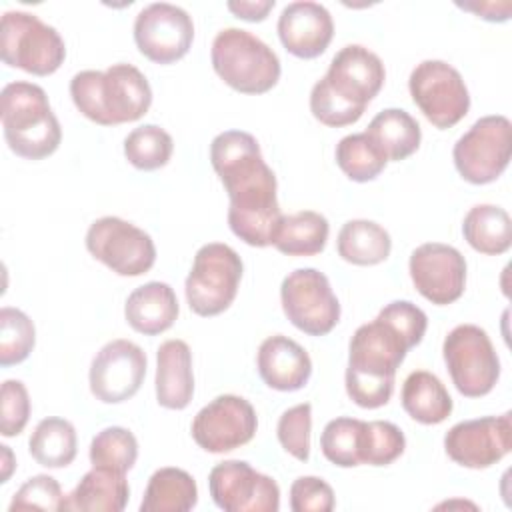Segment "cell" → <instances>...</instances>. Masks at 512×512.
Wrapping results in <instances>:
<instances>
[{"label": "cell", "mask_w": 512, "mask_h": 512, "mask_svg": "<svg viewBox=\"0 0 512 512\" xmlns=\"http://www.w3.org/2000/svg\"><path fill=\"white\" fill-rule=\"evenodd\" d=\"M326 86L346 104L366 110V104L380 92L386 70L378 54L360 44L340 48L322 76Z\"/></svg>", "instance_id": "d6986e66"}, {"label": "cell", "mask_w": 512, "mask_h": 512, "mask_svg": "<svg viewBox=\"0 0 512 512\" xmlns=\"http://www.w3.org/2000/svg\"><path fill=\"white\" fill-rule=\"evenodd\" d=\"M402 408L420 424H440L452 412V398L442 380L428 370H414L402 384Z\"/></svg>", "instance_id": "484cf974"}, {"label": "cell", "mask_w": 512, "mask_h": 512, "mask_svg": "<svg viewBox=\"0 0 512 512\" xmlns=\"http://www.w3.org/2000/svg\"><path fill=\"white\" fill-rule=\"evenodd\" d=\"M210 60L214 72L236 92L264 94L280 80L276 52L242 28H224L214 36Z\"/></svg>", "instance_id": "5b68a950"}, {"label": "cell", "mask_w": 512, "mask_h": 512, "mask_svg": "<svg viewBox=\"0 0 512 512\" xmlns=\"http://www.w3.org/2000/svg\"><path fill=\"white\" fill-rule=\"evenodd\" d=\"M0 450H2V480H0V482H8V478H10L12 470H14L16 460H14V456H12V450H10L6 444H2Z\"/></svg>", "instance_id": "f6af8a7d"}, {"label": "cell", "mask_w": 512, "mask_h": 512, "mask_svg": "<svg viewBox=\"0 0 512 512\" xmlns=\"http://www.w3.org/2000/svg\"><path fill=\"white\" fill-rule=\"evenodd\" d=\"M70 96L78 112L100 126L136 122L152 104L146 76L126 62L112 64L104 72H76L70 80Z\"/></svg>", "instance_id": "3957f363"}, {"label": "cell", "mask_w": 512, "mask_h": 512, "mask_svg": "<svg viewBox=\"0 0 512 512\" xmlns=\"http://www.w3.org/2000/svg\"><path fill=\"white\" fill-rule=\"evenodd\" d=\"M0 118L8 148L16 156L42 160L58 150L62 128L42 86L24 80L6 84L0 94Z\"/></svg>", "instance_id": "277c9868"}, {"label": "cell", "mask_w": 512, "mask_h": 512, "mask_svg": "<svg viewBox=\"0 0 512 512\" xmlns=\"http://www.w3.org/2000/svg\"><path fill=\"white\" fill-rule=\"evenodd\" d=\"M88 252L120 276L146 274L156 262V246L148 232L118 216L94 220L86 232Z\"/></svg>", "instance_id": "8fae6325"}, {"label": "cell", "mask_w": 512, "mask_h": 512, "mask_svg": "<svg viewBox=\"0 0 512 512\" xmlns=\"http://www.w3.org/2000/svg\"><path fill=\"white\" fill-rule=\"evenodd\" d=\"M464 240L480 254L498 256L512 244L510 214L494 204H476L462 222Z\"/></svg>", "instance_id": "f1b7e54d"}, {"label": "cell", "mask_w": 512, "mask_h": 512, "mask_svg": "<svg viewBox=\"0 0 512 512\" xmlns=\"http://www.w3.org/2000/svg\"><path fill=\"white\" fill-rule=\"evenodd\" d=\"M310 430L312 406L308 402L284 410L276 426L280 446L300 462H306L310 458Z\"/></svg>", "instance_id": "74e56055"}, {"label": "cell", "mask_w": 512, "mask_h": 512, "mask_svg": "<svg viewBox=\"0 0 512 512\" xmlns=\"http://www.w3.org/2000/svg\"><path fill=\"white\" fill-rule=\"evenodd\" d=\"M256 368L268 388L296 392L308 384L312 360L296 340L274 334L262 340L256 354Z\"/></svg>", "instance_id": "44dd1931"}, {"label": "cell", "mask_w": 512, "mask_h": 512, "mask_svg": "<svg viewBox=\"0 0 512 512\" xmlns=\"http://www.w3.org/2000/svg\"><path fill=\"white\" fill-rule=\"evenodd\" d=\"M404 448H406V438L396 424L386 420H372V422L362 420L360 440H358L360 464L388 466L404 454Z\"/></svg>", "instance_id": "836d02e7"}, {"label": "cell", "mask_w": 512, "mask_h": 512, "mask_svg": "<svg viewBox=\"0 0 512 512\" xmlns=\"http://www.w3.org/2000/svg\"><path fill=\"white\" fill-rule=\"evenodd\" d=\"M144 350L124 338L104 344L90 364V392L104 404H120L130 400L142 386L146 376Z\"/></svg>", "instance_id": "2e32d148"}, {"label": "cell", "mask_w": 512, "mask_h": 512, "mask_svg": "<svg viewBox=\"0 0 512 512\" xmlns=\"http://www.w3.org/2000/svg\"><path fill=\"white\" fill-rule=\"evenodd\" d=\"M408 90L414 104L436 128H452L470 110L462 74L444 60H422L410 72Z\"/></svg>", "instance_id": "30bf717a"}, {"label": "cell", "mask_w": 512, "mask_h": 512, "mask_svg": "<svg viewBox=\"0 0 512 512\" xmlns=\"http://www.w3.org/2000/svg\"><path fill=\"white\" fill-rule=\"evenodd\" d=\"M310 112L312 116L332 128H340V126H350L354 122L360 120V116L364 114L362 110L346 104L344 100H340L328 86L326 82L320 78L310 92Z\"/></svg>", "instance_id": "ab89813d"}, {"label": "cell", "mask_w": 512, "mask_h": 512, "mask_svg": "<svg viewBox=\"0 0 512 512\" xmlns=\"http://www.w3.org/2000/svg\"><path fill=\"white\" fill-rule=\"evenodd\" d=\"M274 0H230L228 10L246 22H262L274 8Z\"/></svg>", "instance_id": "7bdbcfd3"}, {"label": "cell", "mask_w": 512, "mask_h": 512, "mask_svg": "<svg viewBox=\"0 0 512 512\" xmlns=\"http://www.w3.org/2000/svg\"><path fill=\"white\" fill-rule=\"evenodd\" d=\"M208 488L224 512H278L280 488L274 478L244 460H224L210 470Z\"/></svg>", "instance_id": "5bb4252c"}, {"label": "cell", "mask_w": 512, "mask_h": 512, "mask_svg": "<svg viewBox=\"0 0 512 512\" xmlns=\"http://www.w3.org/2000/svg\"><path fill=\"white\" fill-rule=\"evenodd\" d=\"M138 458L136 436L122 426H108L100 430L90 442V464L96 468H110L126 474Z\"/></svg>", "instance_id": "e575fe53"}, {"label": "cell", "mask_w": 512, "mask_h": 512, "mask_svg": "<svg viewBox=\"0 0 512 512\" xmlns=\"http://www.w3.org/2000/svg\"><path fill=\"white\" fill-rule=\"evenodd\" d=\"M456 6L468 12H474L476 16L488 22H504L510 18V10H512L510 2H464V4L456 2Z\"/></svg>", "instance_id": "ee69618b"}, {"label": "cell", "mask_w": 512, "mask_h": 512, "mask_svg": "<svg viewBox=\"0 0 512 512\" xmlns=\"http://www.w3.org/2000/svg\"><path fill=\"white\" fill-rule=\"evenodd\" d=\"M156 400L162 408L184 410L194 396L192 352L184 340H166L156 350Z\"/></svg>", "instance_id": "7402d4cb"}, {"label": "cell", "mask_w": 512, "mask_h": 512, "mask_svg": "<svg viewBox=\"0 0 512 512\" xmlns=\"http://www.w3.org/2000/svg\"><path fill=\"white\" fill-rule=\"evenodd\" d=\"M330 224L314 210H300L282 216L272 246L288 256H314L326 248Z\"/></svg>", "instance_id": "f546056e"}, {"label": "cell", "mask_w": 512, "mask_h": 512, "mask_svg": "<svg viewBox=\"0 0 512 512\" xmlns=\"http://www.w3.org/2000/svg\"><path fill=\"white\" fill-rule=\"evenodd\" d=\"M258 428L254 406L236 394H220L192 420L190 432L194 442L210 452L224 454L248 444Z\"/></svg>", "instance_id": "4fadbf2b"}, {"label": "cell", "mask_w": 512, "mask_h": 512, "mask_svg": "<svg viewBox=\"0 0 512 512\" xmlns=\"http://www.w3.org/2000/svg\"><path fill=\"white\" fill-rule=\"evenodd\" d=\"M334 156L340 170L354 182L374 180L388 164L366 132L344 136L336 144Z\"/></svg>", "instance_id": "d6a6232c"}, {"label": "cell", "mask_w": 512, "mask_h": 512, "mask_svg": "<svg viewBox=\"0 0 512 512\" xmlns=\"http://www.w3.org/2000/svg\"><path fill=\"white\" fill-rule=\"evenodd\" d=\"M36 344L34 322L18 308L0 310V366L24 362Z\"/></svg>", "instance_id": "d590c367"}, {"label": "cell", "mask_w": 512, "mask_h": 512, "mask_svg": "<svg viewBox=\"0 0 512 512\" xmlns=\"http://www.w3.org/2000/svg\"><path fill=\"white\" fill-rule=\"evenodd\" d=\"M76 448L78 438L74 426L58 416L40 420L28 440L30 456L46 468H64L72 464Z\"/></svg>", "instance_id": "4dcf8cb0"}, {"label": "cell", "mask_w": 512, "mask_h": 512, "mask_svg": "<svg viewBox=\"0 0 512 512\" xmlns=\"http://www.w3.org/2000/svg\"><path fill=\"white\" fill-rule=\"evenodd\" d=\"M64 504L66 498L58 480L48 474H36L18 488L8 510H64Z\"/></svg>", "instance_id": "f35d334b"}, {"label": "cell", "mask_w": 512, "mask_h": 512, "mask_svg": "<svg viewBox=\"0 0 512 512\" xmlns=\"http://www.w3.org/2000/svg\"><path fill=\"white\" fill-rule=\"evenodd\" d=\"M414 348L410 340L380 314L356 328L348 346L346 392L360 408H380L394 392L396 370Z\"/></svg>", "instance_id": "7a4b0ae2"}, {"label": "cell", "mask_w": 512, "mask_h": 512, "mask_svg": "<svg viewBox=\"0 0 512 512\" xmlns=\"http://www.w3.org/2000/svg\"><path fill=\"white\" fill-rule=\"evenodd\" d=\"M278 36L282 46L296 58H316L326 52L334 36V20L326 6L312 0H296L282 8L278 16Z\"/></svg>", "instance_id": "ffe728a7"}, {"label": "cell", "mask_w": 512, "mask_h": 512, "mask_svg": "<svg viewBox=\"0 0 512 512\" xmlns=\"http://www.w3.org/2000/svg\"><path fill=\"white\" fill-rule=\"evenodd\" d=\"M408 270L416 290L432 304L446 306L464 294L466 260L450 244H420L410 254Z\"/></svg>", "instance_id": "ac0fdd59"}, {"label": "cell", "mask_w": 512, "mask_h": 512, "mask_svg": "<svg viewBox=\"0 0 512 512\" xmlns=\"http://www.w3.org/2000/svg\"><path fill=\"white\" fill-rule=\"evenodd\" d=\"M242 260L234 248L208 242L198 248L186 276V300L198 316H218L230 308L242 280Z\"/></svg>", "instance_id": "52a82bcc"}, {"label": "cell", "mask_w": 512, "mask_h": 512, "mask_svg": "<svg viewBox=\"0 0 512 512\" xmlns=\"http://www.w3.org/2000/svg\"><path fill=\"white\" fill-rule=\"evenodd\" d=\"M362 420L340 416L330 420L320 436V450L328 462L340 468L360 466L358 440H360Z\"/></svg>", "instance_id": "8d00e7d4"}, {"label": "cell", "mask_w": 512, "mask_h": 512, "mask_svg": "<svg viewBox=\"0 0 512 512\" xmlns=\"http://www.w3.org/2000/svg\"><path fill=\"white\" fill-rule=\"evenodd\" d=\"M442 356L456 390L466 398L492 392L500 378V360L490 336L476 324H458L442 344Z\"/></svg>", "instance_id": "ba28073f"}, {"label": "cell", "mask_w": 512, "mask_h": 512, "mask_svg": "<svg viewBox=\"0 0 512 512\" xmlns=\"http://www.w3.org/2000/svg\"><path fill=\"white\" fill-rule=\"evenodd\" d=\"M368 138L382 152L386 162H400L412 156L422 140L420 124L402 108L378 112L366 128Z\"/></svg>", "instance_id": "d4e9b609"}, {"label": "cell", "mask_w": 512, "mask_h": 512, "mask_svg": "<svg viewBox=\"0 0 512 512\" xmlns=\"http://www.w3.org/2000/svg\"><path fill=\"white\" fill-rule=\"evenodd\" d=\"M338 256L356 266H374L384 262L392 250V238L386 228L374 220H348L336 240Z\"/></svg>", "instance_id": "83f0119b"}, {"label": "cell", "mask_w": 512, "mask_h": 512, "mask_svg": "<svg viewBox=\"0 0 512 512\" xmlns=\"http://www.w3.org/2000/svg\"><path fill=\"white\" fill-rule=\"evenodd\" d=\"M512 124L502 114L478 118L452 150L458 174L470 184L494 182L510 162Z\"/></svg>", "instance_id": "9c48e42d"}, {"label": "cell", "mask_w": 512, "mask_h": 512, "mask_svg": "<svg viewBox=\"0 0 512 512\" xmlns=\"http://www.w3.org/2000/svg\"><path fill=\"white\" fill-rule=\"evenodd\" d=\"M192 40V16L176 4H148L134 20V42L138 50L156 64H172L184 58L192 46Z\"/></svg>", "instance_id": "9a60e30c"}, {"label": "cell", "mask_w": 512, "mask_h": 512, "mask_svg": "<svg viewBox=\"0 0 512 512\" xmlns=\"http://www.w3.org/2000/svg\"><path fill=\"white\" fill-rule=\"evenodd\" d=\"M210 162L228 192V226L248 246H270L282 220L274 170L258 140L244 130H226L210 144Z\"/></svg>", "instance_id": "6da1fadb"}, {"label": "cell", "mask_w": 512, "mask_h": 512, "mask_svg": "<svg viewBox=\"0 0 512 512\" xmlns=\"http://www.w3.org/2000/svg\"><path fill=\"white\" fill-rule=\"evenodd\" d=\"M198 502L196 480L182 468H158L144 490L142 512H188Z\"/></svg>", "instance_id": "4316f807"}, {"label": "cell", "mask_w": 512, "mask_h": 512, "mask_svg": "<svg viewBox=\"0 0 512 512\" xmlns=\"http://www.w3.org/2000/svg\"><path fill=\"white\" fill-rule=\"evenodd\" d=\"M130 496L126 474L96 468L88 470L76 488L66 496L64 510L80 512H120L126 508Z\"/></svg>", "instance_id": "cb8c5ba5"}, {"label": "cell", "mask_w": 512, "mask_h": 512, "mask_svg": "<svg viewBox=\"0 0 512 512\" xmlns=\"http://www.w3.org/2000/svg\"><path fill=\"white\" fill-rule=\"evenodd\" d=\"M180 312L178 298L166 282H146L134 288L124 304L128 326L144 336H156L172 328Z\"/></svg>", "instance_id": "603a6c76"}, {"label": "cell", "mask_w": 512, "mask_h": 512, "mask_svg": "<svg viewBox=\"0 0 512 512\" xmlns=\"http://www.w3.org/2000/svg\"><path fill=\"white\" fill-rule=\"evenodd\" d=\"M510 412L484 416L454 424L444 436V450L450 460L464 468H488L500 462L512 448Z\"/></svg>", "instance_id": "e0dca14e"}, {"label": "cell", "mask_w": 512, "mask_h": 512, "mask_svg": "<svg viewBox=\"0 0 512 512\" xmlns=\"http://www.w3.org/2000/svg\"><path fill=\"white\" fill-rule=\"evenodd\" d=\"M172 152V136L156 124L138 126L124 138V156L138 170L150 172L166 166L172 158Z\"/></svg>", "instance_id": "1f68e13d"}, {"label": "cell", "mask_w": 512, "mask_h": 512, "mask_svg": "<svg viewBox=\"0 0 512 512\" xmlns=\"http://www.w3.org/2000/svg\"><path fill=\"white\" fill-rule=\"evenodd\" d=\"M286 318L308 336H324L340 320V302L326 274L316 268L290 272L280 286Z\"/></svg>", "instance_id": "7c38bea8"}, {"label": "cell", "mask_w": 512, "mask_h": 512, "mask_svg": "<svg viewBox=\"0 0 512 512\" xmlns=\"http://www.w3.org/2000/svg\"><path fill=\"white\" fill-rule=\"evenodd\" d=\"M0 432L2 436H18L30 418V396L20 380H4L0 390Z\"/></svg>", "instance_id": "60d3db41"}, {"label": "cell", "mask_w": 512, "mask_h": 512, "mask_svg": "<svg viewBox=\"0 0 512 512\" xmlns=\"http://www.w3.org/2000/svg\"><path fill=\"white\" fill-rule=\"evenodd\" d=\"M0 54L4 64L34 76L54 74L64 58L66 44L58 30L36 14L8 10L0 22Z\"/></svg>", "instance_id": "8992f818"}, {"label": "cell", "mask_w": 512, "mask_h": 512, "mask_svg": "<svg viewBox=\"0 0 512 512\" xmlns=\"http://www.w3.org/2000/svg\"><path fill=\"white\" fill-rule=\"evenodd\" d=\"M334 504L332 486L318 476H300L290 486L292 512H330Z\"/></svg>", "instance_id": "b9f144b4"}]
</instances>
